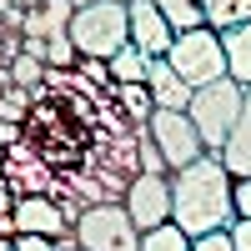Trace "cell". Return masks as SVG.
<instances>
[{
  "instance_id": "obj_1",
  "label": "cell",
  "mask_w": 251,
  "mask_h": 251,
  "mask_svg": "<svg viewBox=\"0 0 251 251\" xmlns=\"http://www.w3.org/2000/svg\"><path fill=\"white\" fill-rule=\"evenodd\" d=\"M231 171L221 156H201L196 166L171 176V221L186 236H206V231H231L236 206H231Z\"/></svg>"
},
{
  "instance_id": "obj_2",
  "label": "cell",
  "mask_w": 251,
  "mask_h": 251,
  "mask_svg": "<svg viewBox=\"0 0 251 251\" xmlns=\"http://www.w3.org/2000/svg\"><path fill=\"white\" fill-rule=\"evenodd\" d=\"M241 106H246V86H236L231 75L216 80V86L191 91V106H186V116H191L196 136L206 141V156H221V151H226V136L236 131Z\"/></svg>"
},
{
  "instance_id": "obj_3",
  "label": "cell",
  "mask_w": 251,
  "mask_h": 251,
  "mask_svg": "<svg viewBox=\"0 0 251 251\" xmlns=\"http://www.w3.org/2000/svg\"><path fill=\"white\" fill-rule=\"evenodd\" d=\"M71 46L80 55H96V60H111L116 50L131 46V5L121 0H96V5L75 10L71 15Z\"/></svg>"
},
{
  "instance_id": "obj_4",
  "label": "cell",
  "mask_w": 251,
  "mask_h": 251,
  "mask_svg": "<svg viewBox=\"0 0 251 251\" xmlns=\"http://www.w3.org/2000/svg\"><path fill=\"white\" fill-rule=\"evenodd\" d=\"M166 60H171V71H176L191 91L226 80V50H221V35H216L211 25L176 35V40H171V55H166Z\"/></svg>"
},
{
  "instance_id": "obj_5",
  "label": "cell",
  "mask_w": 251,
  "mask_h": 251,
  "mask_svg": "<svg viewBox=\"0 0 251 251\" xmlns=\"http://www.w3.org/2000/svg\"><path fill=\"white\" fill-rule=\"evenodd\" d=\"M75 241L80 251H136L141 246V231L126 201H100V206H86L75 221Z\"/></svg>"
},
{
  "instance_id": "obj_6",
  "label": "cell",
  "mask_w": 251,
  "mask_h": 251,
  "mask_svg": "<svg viewBox=\"0 0 251 251\" xmlns=\"http://www.w3.org/2000/svg\"><path fill=\"white\" fill-rule=\"evenodd\" d=\"M146 131H151L156 151L166 156V171H171V176L186 171V166H196L206 156V141L196 136V126H191L186 111H156L151 121H146Z\"/></svg>"
},
{
  "instance_id": "obj_7",
  "label": "cell",
  "mask_w": 251,
  "mask_h": 251,
  "mask_svg": "<svg viewBox=\"0 0 251 251\" xmlns=\"http://www.w3.org/2000/svg\"><path fill=\"white\" fill-rule=\"evenodd\" d=\"M126 211H131L136 231H156V226L171 221V176H151L141 171L126 186Z\"/></svg>"
},
{
  "instance_id": "obj_8",
  "label": "cell",
  "mask_w": 251,
  "mask_h": 251,
  "mask_svg": "<svg viewBox=\"0 0 251 251\" xmlns=\"http://www.w3.org/2000/svg\"><path fill=\"white\" fill-rule=\"evenodd\" d=\"M171 40H176V30L166 25V15L151 5V0H131V46L146 60H166L171 55Z\"/></svg>"
},
{
  "instance_id": "obj_9",
  "label": "cell",
  "mask_w": 251,
  "mask_h": 251,
  "mask_svg": "<svg viewBox=\"0 0 251 251\" xmlns=\"http://www.w3.org/2000/svg\"><path fill=\"white\" fill-rule=\"evenodd\" d=\"M15 231H30V236H60V231H66V211H60V201L55 196H15Z\"/></svg>"
},
{
  "instance_id": "obj_10",
  "label": "cell",
  "mask_w": 251,
  "mask_h": 251,
  "mask_svg": "<svg viewBox=\"0 0 251 251\" xmlns=\"http://www.w3.org/2000/svg\"><path fill=\"white\" fill-rule=\"evenodd\" d=\"M71 15H75V5L71 0H46L40 10H25V20H20V40H55V35H66L71 30Z\"/></svg>"
},
{
  "instance_id": "obj_11",
  "label": "cell",
  "mask_w": 251,
  "mask_h": 251,
  "mask_svg": "<svg viewBox=\"0 0 251 251\" xmlns=\"http://www.w3.org/2000/svg\"><path fill=\"white\" fill-rule=\"evenodd\" d=\"M146 91H151L156 111H186V106H191V86L171 71V60H151V71H146Z\"/></svg>"
},
{
  "instance_id": "obj_12",
  "label": "cell",
  "mask_w": 251,
  "mask_h": 251,
  "mask_svg": "<svg viewBox=\"0 0 251 251\" xmlns=\"http://www.w3.org/2000/svg\"><path fill=\"white\" fill-rule=\"evenodd\" d=\"M221 50H226V75L251 91V20L236 30H221Z\"/></svg>"
},
{
  "instance_id": "obj_13",
  "label": "cell",
  "mask_w": 251,
  "mask_h": 251,
  "mask_svg": "<svg viewBox=\"0 0 251 251\" xmlns=\"http://www.w3.org/2000/svg\"><path fill=\"white\" fill-rule=\"evenodd\" d=\"M221 161H226V171H231L236 181H241V176H251V91H246V106H241L236 131L226 136V151H221Z\"/></svg>"
},
{
  "instance_id": "obj_14",
  "label": "cell",
  "mask_w": 251,
  "mask_h": 251,
  "mask_svg": "<svg viewBox=\"0 0 251 251\" xmlns=\"http://www.w3.org/2000/svg\"><path fill=\"white\" fill-rule=\"evenodd\" d=\"M201 15H206V25L221 35V30H236V25L251 20V0H201Z\"/></svg>"
},
{
  "instance_id": "obj_15",
  "label": "cell",
  "mask_w": 251,
  "mask_h": 251,
  "mask_svg": "<svg viewBox=\"0 0 251 251\" xmlns=\"http://www.w3.org/2000/svg\"><path fill=\"white\" fill-rule=\"evenodd\" d=\"M151 5L166 15V25H171L176 35H186V30H201V25H206L201 0H151Z\"/></svg>"
},
{
  "instance_id": "obj_16",
  "label": "cell",
  "mask_w": 251,
  "mask_h": 251,
  "mask_svg": "<svg viewBox=\"0 0 251 251\" xmlns=\"http://www.w3.org/2000/svg\"><path fill=\"white\" fill-rule=\"evenodd\" d=\"M146 71H151V60H146L136 46H126L111 55V80L116 86H146Z\"/></svg>"
},
{
  "instance_id": "obj_17",
  "label": "cell",
  "mask_w": 251,
  "mask_h": 251,
  "mask_svg": "<svg viewBox=\"0 0 251 251\" xmlns=\"http://www.w3.org/2000/svg\"><path fill=\"white\" fill-rule=\"evenodd\" d=\"M116 106H121V116L131 121V126H146V121L156 116V100H151L146 86H116Z\"/></svg>"
},
{
  "instance_id": "obj_18",
  "label": "cell",
  "mask_w": 251,
  "mask_h": 251,
  "mask_svg": "<svg viewBox=\"0 0 251 251\" xmlns=\"http://www.w3.org/2000/svg\"><path fill=\"white\" fill-rule=\"evenodd\" d=\"M136 251H191V236H186L176 221H166V226H156V231H141Z\"/></svg>"
},
{
  "instance_id": "obj_19",
  "label": "cell",
  "mask_w": 251,
  "mask_h": 251,
  "mask_svg": "<svg viewBox=\"0 0 251 251\" xmlns=\"http://www.w3.org/2000/svg\"><path fill=\"white\" fill-rule=\"evenodd\" d=\"M40 80H46V60H35V55H15L10 60V86L30 91V86H40Z\"/></svg>"
},
{
  "instance_id": "obj_20",
  "label": "cell",
  "mask_w": 251,
  "mask_h": 251,
  "mask_svg": "<svg viewBox=\"0 0 251 251\" xmlns=\"http://www.w3.org/2000/svg\"><path fill=\"white\" fill-rule=\"evenodd\" d=\"M75 75L86 80L91 91H111L116 86V80H111V60H96V55H80L75 60Z\"/></svg>"
},
{
  "instance_id": "obj_21",
  "label": "cell",
  "mask_w": 251,
  "mask_h": 251,
  "mask_svg": "<svg viewBox=\"0 0 251 251\" xmlns=\"http://www.w3.org/2000/svg\"><path fill=\"white\" fill-rule=\"evenodd\" d=\"M136 161H141V171H151V176H166V156L156 151V141H151V131H136Z\"/></svg>"
},
{
  "instance_id": "obj_22",
  "label": "cell",
  "mask_w": 251,
  "mask_h": 251,
  "mask_svg": "<svg viewBox=\"0 0 251 251\" xmlns=\"http://www.w3.org/2000/svg\"><path fill=\"white\" fill-rule=\"evenodd\" d=\"M231 206H236V216H241V221H251V176L231 181Z\"/></svg>"
},
{
  "instance_id": "obj_23",
  "label": "cell",
  "mask_w": 251,
  "mask_h": 251,
  "mask_svg": "<svg viewBox=\"0 0 251 251\" xmlns=\"http://www.w3.org/2000/svg\"><path fill=\"white\" fill-rule=\"evenodd\" d=\"M191 251H231V231H206V236H191Z\"/></svg>"
},
{
  "instance_id": "obj_24",
  "label": "cell",
  "mask_w": 251,
  "mask_h": 251,
  "mask_svg": "<svg viewBox=\"0 0 251 251\" xmlns=\"http://www.w3.org/2000/svg\"><path fill=\"white\" fill-rule=\"evenodd\" d=\"M10 251H55V241H50V236H30V231H20V236L10 241Z\"/></svg>"
},
{
  "instance_id": "obj_25",
  "label": "cell",
  "mask_w": 251,
  "mask_h": 251,
  "mask_svg": "<svg viewBox=\"0 0 251 251\" xmlns=\"http://www.w3.org/2000/svg\"><path fill=\"white\" fill-rule=\"evenodd\" d=\"M231 251H251V221H231Z\"/></svg>"
},
{
  "instance_id": "obj_26",
  "label": "cell",
  "mask_w": 251,
  "mask_h": 251,
  "mask_svg": "<svg viewBox=\"0 0 251 251\" xmlns=\"http://www.w3.org/2000/svg\"><path fill=\"white\" fill-rule=\"evenodd\" d=\"M10 211H15V191H10L5 171H0V216H10Z\"/></svg>"
},
{
  "instance_id": "obj_27",
  "label": "cell",
  "mask_w": 251,
  "mask_h": 251,
  "mask_svg": "<svg viewBox=\"0 0 251 251\" xmlns=\"http://www.w3.org/2000/svg\"><path fill=\"white\" fill-rule=\"evenodd\" d=\"M55 251H80V241H75V226H66V231L55 236Z\"/></svg>"
},
{
  "instance_id": "obj_28",
  "label": "cell",
  "mask_w": 251,
  "mask_h": 251,
  "mask_svg": "<svg viewBox=\"0 0 251 251\" xmlns=\"http://www.w3.org/2000/svg\"><path fill=\"white\" fill-rule=\"evenodd\" d=\"M0 236H5V241H15L20 231H15V216H0Z\"/></svg>"
},
{
  "instance_id": "obj_29",
  "label": "cell",
  "mask_w": 251,
  "mask_h": 251,
  "mask_svg": "<svg viewBox=\"0 0 251 251\" xmlns=\"http://www.w3.org/2000/svg\"><path fill=\"white\" fill-rule=\"evenodd\" d=\"M10 5H15V10H40L46 0H10Z\"/></svg>"
},
{
  "instance_id": "obj_30",
  "label": "cell",
  "mask_w": 251,
  "mask_h": 251,
  "mask_svg": "<svg viewBox=\"0 0 251 251\" xmlns=\"http://www.w3.org/2000/svg\"><path fill=\"white\" fill-rule=\"evenodd\" d=\"M71 5H75V10H86V5H96V0H71Z\"/></svg>"
},
{
  "instance_id": "obj_31",
  "label": "cell",
  "mask_w": 251,
  "mask_h": 251,
  "mask_svg": "<svg viewBox=\"0 0 251 251\" xmlns=\"http://www.w3.org/2000/svg\"><path fill=\"white\" fill-rule=\"evenodd\" d=\"M0 251H10V241H5V236H0Z\"/></svg>"
},
{
  "instance_id": "obj_32",
  "label": "cell",
  "mask_w": 251,
  "mask_h": 251,
  "mask_svg": "<svg viewBox=\"0 0 251 251\" xmlns=\"http://www.w3.org/2000/svg\"><path fill=\"white\" fill-rule=\"evenodd\" d=\"M121 5H131V0H121Z\"/></svg>"
}]
</instances>
